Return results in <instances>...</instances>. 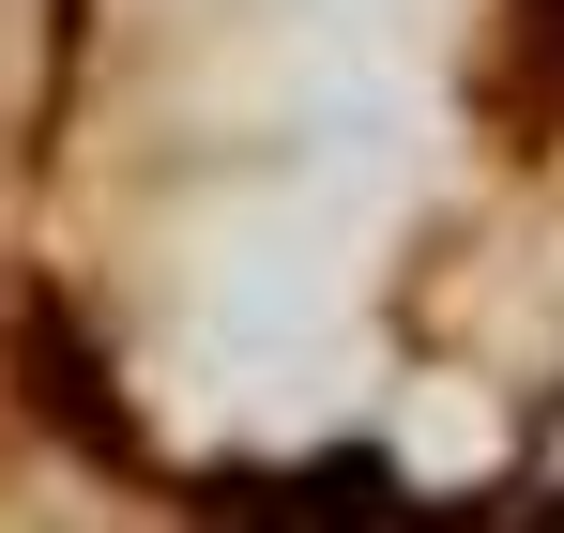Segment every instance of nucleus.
<instances>
[{"label":"nucleus","mask_w":564,"mask_h":533,"mask_svg":"<svg viewBox=\"0 0 564 533\" xmlns=\"http://www.w3.org/2000/svg\"><path fill=\"white\" fill-rule=\"evenodd\" d=\"M534 15H550V46H564V0H534Z\"/></svg>","instance_id":"1"}]
</instances>
